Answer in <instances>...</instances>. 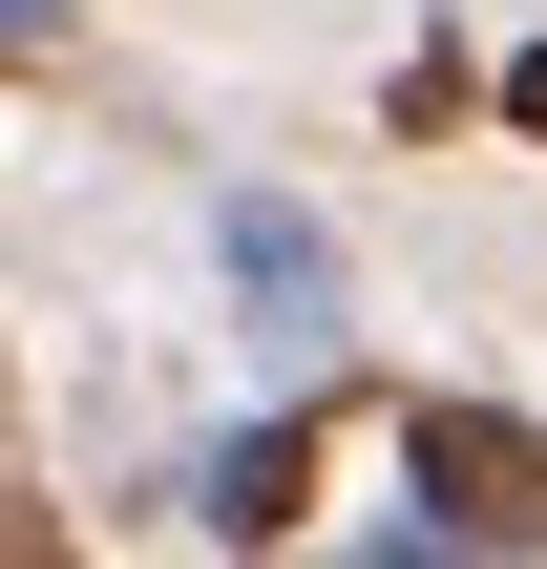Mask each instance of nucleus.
Returning <instances> with one entry per match:
<instances>
[{"label": "nucleus", "mask_w": 547, "mask_h": 569, "mask_svg": "<svg viewBox=\"0 0 547 569\" xmlns=\"http://www.w3.org/2000/svg\"><path fill=\"white\" fill-rule=\"evenodd\" d=\"M401 465L443 486V528H547V443L506 422V401H422V422H401Z\"/></svg>", "instance_id": "nucleus-1"}, {"label": "nucleus", "mask_w": 547, "mask_h": 569, "mask_svg": "<svg viewBox=\"0 0 547 569\" xmlns=\"http://www.w3.org/2000/svg\"><path fill=\"white\" fill-rule=\"evenodd\" d=\"M211 253H232V296H253L274 338H316V317H337V253H316V211H274V190H232V211H211Z\"/></svg>", "instance_id": "nucleus-2"}, {"label": "nucleus", "mask_w": 547, "mask_h": 569, "mask_svg": "<svg viewBox=\"0 0 547 569\" xmlns=\"http://www.w3.org/2000/svg\"><path fill=\"white\" fill-rule=\"evenodd\" d=\"M295 486H316V422H253V443H211V528H232V549H274V528H295Z\"/></svg>", "instance_id": "nucleus-3"}, {"label": "nucleus", "mask_w": 547, "mask_h": 569, "mask_svg": "<svg viewBox=\"0 0 547 569\" xmlns=\"http://www.w3.org/2000/svg\"><path fill=\"white\" fill-rule=\"evenodd\" d=\"M506 127H527V148H547V42H527V63H506Z\"/></svg>", "instance_id": "nucleus-4"}, {"label": "nucleus", "mask_w": 547, "mask_h": 569, "mask_svg": "<svg viewBox=\"0 0 547 569\" xmlns=\"http://www.w3.org/2000/svg\"><path fill=\"white\" fill-rule=\"evenodd\" d=\"M42 21H63V0H0V63H21V42H42Z\"/></svg>", "instance_id": "nucleus-5"}]
</instances>
